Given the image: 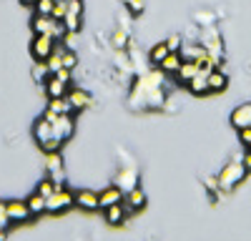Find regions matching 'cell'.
I'll return each instance as SVG.
<instances>
[{
  "instance_id": "obj_4",
  "label": "cell",
  "mask_w": 251,
  "mask_h": 241,
  "mask_svg": "<svg viewBox=\"0 0 251 241\" xmlns=\"http://www.w3.org/2000/svg\"><path fill=\"white\" fill-rule=\"evenodd\" d=\"M53 136L60 141V144H66V141H71V136L75 133V123H73V113L68 116H55L53 120Z\"/></svg>"
},
{
  "instance_id": "obj_32",
  "label": "cell",
  "mask_w": 251,
  "mask_h": 241,
  "mask_svg": "<svg viewBox=\"0 0 251 241\" xmlns=\"http://www.w3.org/2000/svg\"><path fill=\"white\" fill-rule=\"evenodd\" d=\"M68 13L83 15V0H68Z\"/></svg>"
},
{
  "instance_id": "obj_37",
  "label": "cell",
  "mask_w": 251,
  "mask_h": 241,
  "mask_svg": "<svg viewBox=\"0 0 251 241\" xmlns=\"http://www.w3.org/2000/svg\"><path fill=\"white\" fill-rule=\"evenodd\" d=\"M23 3H25V5H35V3H38V0H23Z\"/></svg>"
},
{
  "instance_id": "obj_30",
  "label": "cell",
  "mask_w": 251,
  "mask_h": 241,
  "mask_svg": "<svg viewBox=\"0 0 251 241\" xmlns=\"http://www.w3.org/2000/svg\"><path fill=\"white\" fill-rule=\"evenodd\" d=\"M239 141H241L244 146L251 144V126H241V128H239Z\"/></svg>"
},
{
  "instance_id": "obj_12",
  "label": "cell",
  "mask_w": 251,
  "mask_h": 241,
  "mask_svg": "<svg viewBox=\"0 0 251 241\" xmlns=\"http://www.w3.org/2000/svg\"><path fill=\"white\" fill-rule=\"evenodd\" d=\"M106 211V221L111 226H121L126 218H128V214H126V209H123V201L121 204H113V206H108V209H103Z\"/></svg>"
},
{
  "instance_id": "obj_35",
  "label": "cell",
  "mask_w": 251,
  "mask_h": 241,
  "mask_svg": "<svg viewBox=\"0 0 251 241\" xmlns=\"http://www.w3.org/2000/svg\"><path fill=\"white\" fill-rule=\"evenodd\" d=\"M244 166H246V171H251V153L249 151L244 153Z\"/></svg>"
},
{
  "instance_id": "obj_21",
  "label": "cell",
  "mask_w": 251,
  "mask_h": 241,
  "mask_svg": "<svg viewBox=\"0 0 251 241\" xmlns=\"http://www.w3.org/2000/svg\"><path fill=\"white\" fill-rule=\"evenodd\" d=\"M169 53H171V50H169V46H166V40H163V43H156V46L151 48V55H149V58H151V63H153V66H158Z\"/></svg>"
},
{
  "instance_id": "obj_31",
  "label": "cell",
  "mask_w": 251,
  "mask_h": 241,
  "mask_svg": "<svg viewBox=\"0 0 251 241\" xmlns=\"http://www.w3.org/2000/svg\"><path fill=\"white\" fill-rule=\"evenodd\" d=\"M166 46H169V50L178 53V50H181V35H176V33H174L169 40H166Z\"/></svg>"
},
{
  "instance_id": "obj_18",
  "label": "cell",
  "mask_w": 251,
  "mask_h": 241,
  "mask_svg": "<svg viewBox=\"0 0 251 241\" xmlns=\"http://www.w3.org/2000/svg\"><path fill=\"white\" fill-rule=\"evenodd\" d=\"M226 75L221 73V71H211L208 73V88H211V93H221L224 88H226Z\"/></svg>"
},
{
  "instance_id": "obj_5",
  "label": "cell",
  "mask_w": 251,
  "mask_h": 241,
  "mask_svg": "<svg viewBox=\"0 0 251 241\" xmlns=\"http://www.w3.org/2000/svg\"><path fill=\"white\" fill-rule=\"evenodd\" d=\"M53 48H55L53 35H35L33 43H30V53H33L35 60H46L53 53Z\"/></svg>"
},
{
  "instance_id": "obj_36",
  "label": "cell",
  "mask_w": 251,
  "mask_h": 241,
  "mask_svg": "<svg viewBox=\"0 0 251 241\" xmlns=\"http://www.w3.org/2000/svg\"><path fill=\"white\" fill-rule=\"evenodd\" d=\"M5 239H8V229L0 226V241H5Z\"/></svg>"
},
{
  "instance_id": "obj_22",
  "label": "cell",
  "mask_w": 251,
  "mask_h": 241,
  "mask_svg": "<svg viewBox=\"0 0 251 241\" xmlns=\"http://www.w3.org/2000/svg\"><path fill=\"white\" fill-rule=\"evenodd\" d=\"M55 189H60V186L55 184V181H53L50 176H48V178H43V181H40V184H38V193H43L46 198H48V196H50V193H53Z\"/></svg>"
},
{
  "instance_id": "obj_14",
  "label": "cell",
  "mask_w": 251,
  "mask_h": 241,
  "mask_svg": "<svg viewBox=\"0 0 251 241\" xmlns=\"http://www.w3.org/2000/svg\"><path fill=\"white\" fill-rule=\"evenodd\" d=\"M48 108H50L53 113H58V116H68V113H73V111H75V108H73V103L68 100V96L50 98V100H48Z\"/></svg>"
},
{
  "instance_id": "obj_13",
  "label": "cell",
  "mask_w": 251,
  "mask_h": 241,
  "mask_svg": "<svg viewBox=\"0 0 251 241\" xmlns=\"http://www.w3.org/2000/svg\"><path fill=\"white\" fill-rule=\"evenodd\" d=\"M53 20H55V18H50V15H38V13H35V18L30 20L33 33H35V35H50Z\"/></svg>"
},
{
  "instance_id": "obj_16",
  "label": "cell",
  "mask_w": 251,
  "mask_h": 241,
  "mask_svg": "<svg viewBox=\"0 0 251 241\" xmlns=\"http://www.w3.org/2000/svg\"><path fill=\"white\" fill-rule=\"evenodd\" d=\"M68 83H63L60 78H55V75H50L48 80H46V93H48V98H58V96H66L68 93Z\"/></svg>"
},
{
  "instance_id": "obj_33",
  "label": "cell",
  "mask_w": 251,
  "mask_h": 241,
  "mask_svg": "<svg viewBox=\"0 0 251 241\" xmlns=\"http://www.w3.org/2000/svg\"><path fill=\"white\" fill-rule=\"evenodd\" d=\"M53 75H55V78H60L63 83H68V86H71V68H60V71H55Z\"/></svg>"
},
{
  "instance_id": "obj_29",
  "label": "cell",
  "mask_w": 251,
  "mask_h": 241,
  "mask_svg": "<svg viewBox=\"0 0 251 241\" xmlns=\"http://www.w3.org/2000/svg\"><path fill=\"white\" fill-rule=\"evenodd\" d=\"M8 224H13L10 216H8V201H0V226L8 229Z\"/></svg>"
},
{
  "instance_id": "obj_11",
  "label": "cell",
  "mask_w": 251,
  "mask_h": 241,
  "mask_svg": "<svg viewBox=\"0 0 251 241\" xmlns=\"http://www.w3.org/2000/svg\"><path fill=\"white\" fill-rule=\"evenodd\" d=\"M186 86H188V91H191L194 96H206V93H211V88H208V75H206V73H196Z\"/></svg>"
},
{
  "instance_id": "obj_3",
  "label": "cell",
  "mask_w": 251,
  "mask_h": 241,
  "mask_svg": "<svg viewBox=\"0 0 251 241\" xmlns=\"http://www.w3.org/2000/svg\"><path fill=\"white\" fill-rule=\"evenodd\" d=\"M71 206H75V193L66 186L55 189L48 198H46V214H63L68 211Z\"/></svg>"
},
{
  "instance_id": "obj_34",
  "label": "cell",
  "mask_w": 251,
  "mask_h": 241,
  "mask_svg": "<svg viewBox=\"0 0 251 241\" xmlns=\"http://www.w3.org/2000/svg\"><path fill=\"white\" fill-rule=\"evenodd\" d=\"M206 189L211 191V193H216L221 186H219V176H211V178H206Z\"/></svg>"
},
{
  "instance_id": "obj_28",
  "label": "cell",
  "mask_w": 251,
  "mask_h": 241,
  "mask_svg": "<svg viewBox=\"0 0 251 241\" xmlns=\"http://www.w3.org/2000/svg\"><path fill=\"white\" fill-rule=\"evenodd\" d=\"M121 3H123L126 8H128V13H131V15H141V13H143V8H146V5H143V0H121Z\"/></svg>"
},
{
  "instance_id": "obj_19",
  "label": "cell",
  "mask_w": 251,
  "mask_h": 241,
  "mask_svg": "<svg viewBox=\"0 0 251 241\" xmlns=\"http://www.w3.org/2000/svg\"><path fill=\"white\" fill-rule=\"evenodd\" d=\"M28 201V206H30V211H33V216H38V214H46V196L43 193H33V196H28L25 198Z\"/></svg>"
},
{
  "instance_id": "obj_7",
  "label": "cell",
  "mask_w": 251,
  "mask_h": 241,
  "mask_svg": "<svg viewBox=\"0 0 251 241\" xmlns=\"http://www.w3.org/2000/svg\"><path fill=\"white\" fill-rule=\"evenodd\" d=\"M75 206L83 209V211H98L100 204H98V191L93 189H80L75 191Z\"/></svg>"
},
{
  "instance_id": "obj_8",
  "label": "cell",
  "mask_w": 251,
  "mask_h": 241,
  "mask_svg": "<svg viewBox=\"0 0 251 241\" xmlns=\"http://www.w3.org/2000/svg\"><path fill=\"white\" fill-rule=\"evenodd\" d=\"M8 216L10 221H18V224H23V221H28L33 216L30 206H28V201H8Z\"/></svg>"
},
{
  "instance_id": "obj_1",
  "label": "cell",
  "mask_w": 251,
  "mask_h": 241,
  "mask_svg": "<svg viewBox=\"0 0 251 241\" xmlns=\"http://www.w3.org/2000/svg\"><path fill=\"white\" fill-rule=\"evenodd\" d=\"M33 136H35L38 144L43 146L46 153H48V151H60V148H63V144L53 136V123H50L48 118H43V116H40L35 123H33Z\"/></svg>"
},
{
  "instance_id": "obj_38",
  "label": "cell",
  "mask_w": 251,
  "mask_h": 241,
  "mask_svg": "<svg viewBox=\"0 0 251 241\" xmlns=\"http://www.w3.org/2000/svg\"><path fill=\"white\" fill-rule=\"evenodd\" d=\"M246 151H249V153H251V144H249V146H246Z\"/></svg>"
},
{
  "instance_id": "obj_20",
  "label": "cell",
  "mask_w": 251,
  "mask_h": 241,
  "mask_svg": "<svg viewBox=\"0 0 251 241\" xmlns=\"http://www.w3.org/2000/svg\"><path fill=\"white\" fill-rule=\"evenodd\" d=\"M50 75H53V73H50V68H48L46 60H38V63L33 66V78L38 80V83H46Z\"/></svg>"
},
{
  "instance_id": "obj_2",
  "label": "cell",
  "mask_w": 251,
  "mask_h": 241,
  "mask_svg": "<svg viewBox=\"0 0 251 241\" xmlns=\"http://www.w3.org/2000/svg\"><path fill=\"white\" fill-rule=\"evenodd\" d=\"M246 166H244V158H234L228 166H224V171L219 173V186L224 191H231L236 184H241L244 176H246Z\"/></svg>"
},
{
  "instance_id": "obj_24",
  "label": "cell",
  "mask_w": 251,
  "mask_h": 241,
  "mask_svg": "<svg viewBox=\"0 0 251 241\" xmlns=\"http://www.w3.org/2000/svg\"><path fill=\"white\" fill-rule=\"evenodd\" d=\"M50 35H53V40H63V38L68 35V28H66V23H63V20H53Z\"/></svg>"
},
{
  "instance_id": "obj_23",
  "label": "cell",
  "mask_w": 251,
  "mask_h": 241,
  "mask_svg": "<svg viewBox=\"0 0 251 241\" xmlns=\"http://www.w3.org/2000/svg\"><path fill=\"white\" fill-rule=\"evenodd\" d=\"M63 23H66L68 33H78V30H80V15H75V13H66Z\"/></svg>"
},
{
  "instance_id": "obj_9",
  "label": "cell",
  "mask_w": 251,
  "mask_h": 241,
  "mask_svg": "<svg viewBox=\"0 0 251 241\" xmlns=\"http://www.w3.org/2000/svg\"><path fill=\"white\" fill-rule=\"evenodd\" d=\"M68 100L73 103L75 111H86L88 106H93V96L88 91H83V88H68Z\"/></svg>"
},
{
  "instance_id": "obj_17",
  "label": "cell",
  "mask_w": 251,
  "mask_h": 241,
  "mask_svg": "<svg viewBox=\"0 0 251 241\" xmlns=\"http://www.w3.org/2000/svg\"><path fill=\"white\" fill-rule=\"evenodd\" d=\"M196 73H199V63H196V60H183L178 73H176V78L181 80V83H188V80H191Z\"/></svg>"
},
{
  "instance_id": "obj_26",
  "label": "cell",
  "mask_w": 251,
  "mask_h": 241,
  "mask_svg": "<svg viewBox=\"0 0 251 241\" xmlns=\"http://www.w3.org/2000/svg\"><path fill=\"white\" fill-rule=\"evenodd\" d=\"M53 8H55V0H38L35 3V13L38 15H50Z\"/></svg>"
},
{
  "instance_id": "obj_25",
  "label": "cell",
  "mask_w": 251,
  "mask_h": 241,
  "mask_svg": "<svg viewBox=\"0 0 251 241\" xmlns=\"http://www.w3.org/2000/svg\"><path fill=\"white\" fill-rule=\"evenodd\" d=\"M60 58H63V68H75L78 66V55L73 53V50H68V48H63V53H60Z\"/></svg>"
},
{
  "instance_id": "obj_15",
  "label": "cell",
  "mask_w": 251,
  "mask_h": 241,
  "mask_svg": "<svg viewBox=\"0 0 251 241\" xmlns=\"http://www.w3.org/2000/svg\"><path fill=\"white\" fill-rule=\"evenodd\" d=\"M181 63H183V55H181V50L178 53H169V55H166L163 60H161V63H158V68L163 71V73H178V68H181Z\"/></svg>"
},
{
  "instance_id": "obj_6",
  "label": "cell",
  "mask_w": 251,
  "mask_h": 241,
  "mask_svg": "<svg viewBox=\"0 0 251 241\" xmlns=\"http://www.w3.org/2000/svg\"><path fill=\"white\" fill-rule=\"evenodd\" d=\"M146 206V193H143V189L141 186H133L128 193L123 196V209H126V214H136V211H141Z\"/></svg>"
},
{
  "instance_id": "obj_10",
  "label": "cell",
  "mask_w": 251,
  "mask_h": 241,
  "mask_svg": "<svg viewBox=\"0 0 251 241\" xmlns=\"http://www.w3.org/2000/svg\"><path fill=\"white\" fill-rule=\"evenodd\" d=\"M121 201H123V191H121L118 186H106V189L98 193L100 209H108V206H113V204H121Z\"/></svg>"
},
{
  "instance_id": "obj_27",
  "label": "cell",
  "mask_w": 251,
  "mask_h": 241,
  "mask_svg": "<svg viewBox=\"0 0 251 241\" xmlns=\"http://www.w3.org/2000/svg\"><path fill=\"white\" fill-rule=\"evenodd\" d=\"M66 13H68V0H55V8H53L50 18L63 20V18H66Z\"/></svg>"
}]
</instances>
